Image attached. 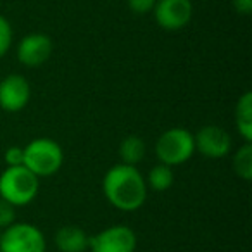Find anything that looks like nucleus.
Listing matches in <instances>:
<instances>
[{"instance_id": "obj_13", "label": "nucleus", "mask_w": 252, "mask_h": 252, "mask_svg": "<svg viewBox=\"0 0 252 252\" xmlns=\"http://www.w3.org/2000/svg\"><path fill=\"white\" fill-rule=\"evenodd\" d=\"M145 142L138 135H128L121 140L118 149L119 161L128 166H138L145 159Z\"/></svg>"}, {"instance_id": "obj_7", "label": "nucleus", "mask_w": 252, "mask_h": 252, "mask_svg": "<svg viewBox=\"0 0 252 252\" xmlns=\"http://www.w3.org/2000/svg\"><path fill=\"white\" fill-rule=\"evenodd\" d=\"M193 142H195V152H199L206 159H213V161L226 158L228 154H231V149H233L231 135L218 125L202 126L193 135Z\"/></svg>"}, {"instance_id": "obj_16", "label": "nucleus", "mask_w": 252, "mask_h": 252, "mask_svg": "<svg viewBox=\"0 0 252 252\" xmlns=\"http://www.w3.org/2000/svg\"><path fill=\"white\" fill-rule=\"evenodd\" d=\"M12 42H14V32L7 18L0 14V59L11 50Z\"/></svg>"}, {"instance_id": "obj_12", "label": "nucleus", "mask_w": 252, "mask_h": 252, "mask_svg": "<svg viewBox=\"0 0 252 252\" xmlns=\"http://www.w3.org/2000/svg\"><path fill=\"white\" fill-rule=\"evenodd\" d=\"M235 126L245 144H252V92H244L235 105Z\"/></svg>"}, {"instance_id": "obj_20", "label": "nucleus", "mask_w": 252, "mask_h": 252, "mask_svg": "<svg viewBox=\"0 0 252 252\" xmlns=\"http://www.w3.org/2000/svg\"><path fill=\"white\" fill-rule=\"evenodd\" d=\"M235 12H238L240 16H251L252 12V0H231Z\"/></svg>"}, {"instance_id": "obj_10", "label": "nucleus", "mask_w": 252, "mask_h": 252, "mask_svg": "<svg viewBox=\"0 0 252 252\" xmlns=\"http://www.w3.org/2000/svg\"><path fill=\"white\" fill-rule=\"evenodd\" d=\"M54 43L45 33H30L18 43V61L25 67H40L50 59Z\"/></svg>"}, {"instance_id": "obj_18", "label": "nucleus", "mask_w": 252, "mask_h": 252, "mask_svg": "<svg viewBox=\"0 0 252 252\" xmlns=\"http://www.w3.org/2000/svg\"><path fill=\"white\" fill-rule=\"evenodd\" d=\"M4 162L5 168H14V166H25V147H12L5 149L4 152Z\"/></svg>"}, {"instance_id": "obj_6", "label": "nucleus", "mask_w": 252, "mask_h": 252, "mask_svg": "<svg viewBox=\"0 0 252 252\" xmlns=\"http://www.w3.org/2000/svg\"><path fill=\"white\" fill-rule=\"evenodd\" d=\"M137 233L126 224H112L90 235L88 251L90 252H135L137 251Z\"/></svg>"}, {"instance_id": "obj_8", "label": "nucleus", "mask_w": 252, "mask_h": 252, "mask_svg": "<svg viewBox=\"0 0 252 252\" xmlns=\"http://www.w3.org/2000/svg\"><path fill=\"white\" fill-rule=\"evenodd\" d=\"M152 14L161 30L180 32L192 21V0H158L152 9Z\"/></svg>"}, {"instance_id": "obj_19", "label": "nucleus", "mask_w": 252, "mask_h": 252, "mask_svg": "<svg viewBox=\"0 0 252 252\" xmlns=\"http://www.w3.org/2000/svg\"><path fill=\"white\" fill-rule=\"evenodd\" d=\"M156 2H158V0H126L128 9H130L133 14H138V16H144V14L152 12Z\"/></svg>"}, {"instance_id": "obj_9", "label": "nucleus", "mask_w": 252, "mask_h": 252, "mask_svg": "<svg viewBox=\"0 0 252 252\" xmlns=\"http://www.w3.org/2000/svg\"><path fill=\"white\" fill-rule=\"evenodd\" d=\"M32 100V85L23 74L12 73L0 80V109L19 112Z\"/></svg>"}, {"instance_id": "obj_4", "label": "nucleus", "mask_w": 252, "mask_h": 252, "mask_svg": "<svg viewBox=\"0 0 252 252\" xmlns=\"http://www.w3.org/2000/svg\"><path fill=\"white\" fill-rule=\"evenodd\" d=\"M63 164L64 151L52 138L38 137L25 145V168H28L38 178L56 175Z\"/></svg>"}, {"instance_id": "obj_2", "label": "nucleus", "mask_w": 252, "mask_h": 252, "mask_svg": "<svg viewBox=\"0 0 252 252\" xmlns=\"http://www.w3.org/2000/svg\"><path fill=\"white\" fill-rule=\"evenodd\" d=\"M40 190V178L25 166L5 168L0 173V197L12 206H28Z\"/></svg>"}, {"instance_id": "obj_1", "label": "nucleus", "mask_w": 252, "mask_h": 252, "mask_svg": "<svg viewBox=\"0 0 252 252\" xmlns=\"http://www.w3.org/2000/svg\"><path fill=\"white\" fill-rule=\"evenodd\" d=\"M102 192L112 207L123 213H135L145 204L149 189L145 176L137 166L118 162L105 171Z\"/></svg>"}, {"instance_id": "obj_3", "label": "nucleus", "mask_w": 252, "mask_h": 252, "mask_svg": "<svg viewBox=\"0 0 252 252\" xmlns=\"http://www.w3.org/2000/svg\"><path fill=\"white\" fill-rule=\"evenodd\" d=\"M154 151L158 161L169 166V168L185 164L195 154L193 133L187 128H182V126L168 128L156 140Z\"/></svg>"}, {"instance_id": "obj_15", "label": "nucleus", "mask_w": 252, "mask_h": 252, "mask_svg": "<svg viewBox=\"0 0 252 252\" xmlns=\"http://www.w3.org/2000/svg\"><path fill=\"white\" fill-rule=\"evenodd\" d=\"M231 168L233 173L242 182L252 180V144H242L231 158Z\"/></svg>"}, {"instance_id": "obj_11", "label": "nucleus", "mask_w": 252, "mask_h": 252, "mask_svg": "<svg viewBox=\"0 0 252 252\" xmlns=\"http://www.w3.org/2000/svg\"><path fill=\"white\" fill-rule=\"evenodd\" d=\"M87 231L76 224H64L54 235V244L61 252H85L88 251Z\"/></svg>"}, {"instance_id": "obj_17", "label": "nucleus", "mask_w": 252, "mask_h": 252, "mask_svg": "<svg viewBox=\"0 0 252 252\" xmlns=\"http://www.w3.org/2000/svg\"><path fill=\"white\" fill-rule=\"evenodd\" d=\"M18 221V207L0 197V230H5Z\"/></svg>"}, {"instance_id": "obj_14", "label": "nucleus", "mask_w": 252, "mask_h": 252, "mask_svg": "<svg viewBox=\"0 0 252 252\" xmlns=\"http://www.w3.org/2000/svg\"><path fill=\"white\" fill-rule=\"evenodd\" d=\"M145 183H147L149 190H154V192H166L173 187L175 183V173L173 168L158 162L154 168H151V171L145 176Z\"/></svg>"}, {"instance_id": "obj_5", "label": "nucleus", "mask_w": 252, "mask_h": 252, "mask_svg": "<svg viewBox=\"0 0 252 252\" xmlns=\"http://www.w3.org/2000/svg\"><path fill=\"white\" fill-rule=\"evenodd\" d=\"M47 240L38 226L26 221H16L2 230L0 252H45Z\"/></svg>"}, {"instance_id": "obj_21", "label": "nucleus", "mask_w": 252, "mask_h": 252, "mask_svg": "<svg viewBox=\"0 0 252 252\" xmlns=\"http://www.w3.org/2000/svg\"><path fill=\"white\" fill-rule=\"evenodd\" d=\"M0 238H2V230H0Z\"/></svg>"}]
</instances>
